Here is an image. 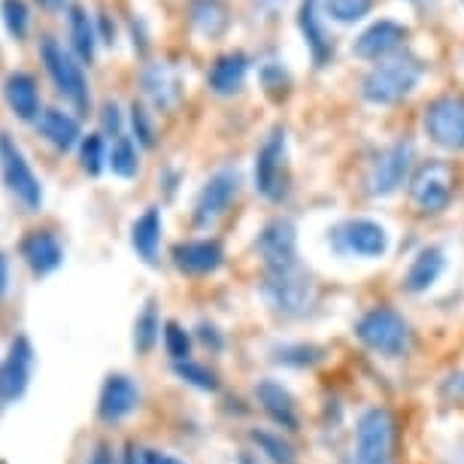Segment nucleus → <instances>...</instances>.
Segmentation results:
<instances>
[{"mask_svg":"<svg viewBox=\"0 0 464 464\" xmlns=\"http://www.w3.org/2000/svg\"><path fill=\"white\" fill-rule=\"evenodd\" d=\"M425 64L410 52H398L392 58H382L367 70L362 82V98L373 107H392V103L410 98L416 85L422 82Z\"/></svg>","mask_w":464,"mask_h":464,"instance_id":"1","label":"nucleus"},{"mask_svg":"<svg viewBox=\"0 0 464 464\" xmlns=\"http://www.w3.org/2000/svg\"><path fill=\"white\" fill-rule=\"evenodd\" d=\"M40 61H43V67H46L55 92L80 112V116H85V112L92 110V89H89V76H85L82 61L70 49H64V43L55 37L40 40Z\"/></svg>","mask_w":464,"mask_h":464,"instance_id":"2","label":"nucleus"},{"mask_svg":"<svg viewBox=\"0 0 464 464\" xmlns=\"http://www.w3.org/2000/svg\"><path fill=\"white\" fill-rule=\"evenodd\" d=\"M0 177H4L6 188L13 198L28 209V213H40L43 209V182L34 173L31 161L24 159L22 146L15 143L10 134H0Z\"/></svg>","mask_w":464,"mask_h":464,"instance_id":"3","label":"nucleus"},{"mask_svg":"<svg viewBox=\"0 0 464 464\" xmlns=\"http://www.w3.org/2000/svg\"><path fill=\"white\" fill-rule=\"evenodd\" d=\"M355 334L367 349H373V353H380L385 358L404 355V349L410 343L407 322L392 306H376V310L364 313L355 325Z\"/></svg>","mask_w":464,"mask_h":464,"instance_id":"4","label":"nucleus"},{"mask_svg":"<svg viewBox=\"0 0 464 464\" xmlns=\"http://www.w3.org/2000/svg\"><path fill=\"white\" fill-rule=\"evenodd\" d=\"M425 134L446 152H464V94H440L425 107Z\"/></svg>","mask_w":464,"mask_h":464,"instance_id":"5","label":"nucleus"},{"mask_svg":"<svg viewBox=\"0 0 464 464\" xmlns=\"http://www.w3.org/2000/svg\"><path fill=\"white\" fill-rule=\"evenodd\" d=\"M265 295L270 306H274L276 313H283V316H304L313 306V283L301 267L267 270Z\"/></svg>","mask_w":464,"mask_h":464,"instance_id":"6","label":"nucleus"},{"mask_svg":"<svg viewBox=\"0 0 464 464\" xmlns=\"http://www.w3.org/2000/svg\"><path fill=\"white\" fill-rule=\"evenodd\" d=\"M413 168V143L398 140V143L385 146L380 155L373 159L371 170H367L364 188L371 198H389L404 186L407 173Z\"/></svg>","mask_w":464,"mask_h":464,"instance_id":"7","label":"nucleus"},{"mask_svg":"<svg viewBox=\"0 0 464 464\" xmlns=\"http://www.w3.org/2000/svg\"><path fill=\"white\" fill-rule=\"evenodd\" d=\"M392 446H395L392 416L385 410H367L358 419L353 464H392Z\"/></svg>","mask_w":464,"mask_h":464,"instance_id":"8","label":"nucleus"},{"mask_svg":"<svg viewBox=\"0 0 464 464\" xmlns=\"http://www.w3.org/2000/svg\"><path fill=\"white\" fill-rule=\"evenodd\" d=\"M256 188L267 200H283L288 191L285 170V130L274 128L256 155Z\"/></svg>","mask_w":464,"mask_h":464,"instance_id":"9","label":"nucleus"},{"mask_svg":"<svg viewBox=\"0 0 464 464\" xmlns=\"http://www.w3.org/2000/svg\"><path fill=\"white\" fill-rule=\"evenodd\" d=\"M240 191V170L237 168H225V170H216L213 177L204 182V188L198 191L195 198V218L198 227H209L216 225L218 218L227 213V207L234 204Z\"/></svg>","mask_w":464,"mask_h":464,"instance_id":"10","label":"nucleus"},{"mask_svg":"<svg viewBox=\"0 0 464 464\" xmlns=\"http://www.w3.org/2000/svg\"><path fill=\"white\" fill-rule=\"evenodd\" d=\"M452 168L446 161H428L416 170L413 186H410V198L419 213L434 216L443 213L452 200Z\"/></svg>","mask_w":464,"mask_h":464,"instance_id":"11","label":"nucleus"},{"mask_svg":"<svg viewBox=\"0 0 464 464\" xmlns=\"http://www.w3.org/2000/svg\"><path fill=\"white\" fill-rule=\"evenodd\" d=\"M334 243L346 256H362V258H380L389 249V234L380 222L373 218H349L334 231Z\"/></svg>","mask_w":464,"mask_h":464,"instance_id":"12","label":"nucleus"},{"mask_svg":"<svg viewBox=\"0 0 464 464\" xmlns=\"http://www.w3.org/2000/svg\"><path fill=\"white\" fill-rule=\"evenodd\" d=\"M297 31H301L306 49H310L313 64H316L319 70L328 67L331 61H334L337 46H334V37H331V31L325 28L322 0H301V6H297Z\"/></svg>","mask_w":464,"mask_h":464,"instance_id":"13","label":"nucleus"},{"mask_svg":"<svg viewBox=\"0 0 464 464\" xmlns=\"http://www.w3.org/2000/svg\"><path fill=\"white\" fill-rule=\"evenodd\" d=\"M410 37V28L395 19H380L371 28H364L353 43V55L362 61H382L398 55L404 40Z\"/></svg>","mask_w":464,"mask_h":464,"instance_id":"14","label":"nucleus"},{"mask_svg":"<svg viewBox=\"0 0 464 464\" xmlns=\"http://www.w3.org/2000/svg\"><path fill=\"white\" fill-rule=\"evenodd\" d=\"M31 364H34V349L28 337H15L10 343V353L0 362V404H13L28 392L31 382Z\"/></svg>","mask_w":464,"mask_h":464,"instance_id":"15","label":"nucleus"},{"mask_svg":"<svg viewBox=\"0 0 464 464\" xmlns=\"http://www.w3.org/2000/svg\"><path fill=\"white\" fill-rule=\"evenodd\" d=\"M258 252L265 258V270L301 267V261H297L295 225L288 218H274L270 225H265V231L258 237Z\"/></svg>","mask_w":464,"mask_h":464,"instance_id":"16","label":"nucleus"},{"mask_svg":"<svg viewBox=\"0 0 464 464\" xmlns=\"http://www.w3.org/2000/svg\"><path fill=\"white\" fill-rule=\"evenodd\" d=\"M140 85L155 110H173L182 98V76L168 61H149L140 70Z\"/></svg>","mask_w":464,"mask_h":464,"instance_id":"17","label":"nucleus"},{"mask_svg":"<svg viewBox=\"0 0 464 464\" xmlns=\"http://www.w3.org/2000/svg\"><path fill=\"white\" fill-rule=\"evenodd\" d=\"M140 404V389L137 382L125 373H110L107 382L101 389L98 398V416L107 425H116L121 419H128Z\"/></svg>","mask_w":464,"mask_h":464,"instance_id":"18","label":"nucleus"},{"mask_svg":"<svg viewBox=\"0 0 464 464\" xmlns=\"http://www.w3.org/2000/svg\"><path fill=\"white\" fill-rule=\"evenodd\" d=\"M4 101L13 110V116L19 121H34L43 116V103H40V85L34 80V73L28 70H13L4 80Z\"/></svg>","mask_w":464,"mask_h":464,"instance_id":"19","label":"nucleus"},{"mask_svg":"<svg viewBox=\"0 0 464 464\" xmlns=\"http://www.w3.org/2000/svg\"><path fill=\"white\" fill-rule=\"evenodd\" d=\"M225 261V246L218 240H186L173 246V265L188 276L216 274Z\"/></svg>","mask_w":464,"mask_h":464,"instance_id":"20","label":"nucleus"},{"mask_svg":"<svg viewBox=\"0 0 464 464\" xmlns=\"http://www.w3.org/2000/svg\"><path fill=\"white\" fill-rule=\"evenodd\" d=\"M19 249L34 276H49L64 265V246L52 231H28Z\"/></svg>","mask_w":464,"mask_h":464,"instance_id":"21","label":"nucleus"},{"mask_svg":"<svg viewBox=\"0 0 464 464\" xmlns=\"http://www.w3.org/2000/svg\"><path fill=\"white\" fill-rule=\"evenodd\" d=\"M246 73H249V58L243 52H225L213 61L207 73V89L218 94V98H231L243 89L246 82Z\"/></svg>","mask_w":464,"mask_h":464,"instance_id":"22","label":"nucleus"},{"mask_svg":"<svg viewBox=\"0 0 464 464\" xmlns=\"http://www.w3.org/2000/svg\"><path fill=\"white\" fill-rule=\"evenodd\" d=\"M37 130L49 146L58 149V152H70V149H76L82 143L80 119L70 116L64 110H58V107L43 110V116L37 119Z\"/></svg>","mask_w":464,"mask_h":464,"instance_id":"23","label":"nucleus"},{"mask_svg":"<svg viewBox=\"0 0 464 464\" xmlns=\"http://www.w3.org/2000/svg\"><path fill=\"white\" fill-rule=\"evenodd\" d=\"M67 40H70V52H73L82 64L92 67L94 52H98V43H101L98 22H94V15H89V10L80 4H73L67 13Z\"/></svg>","mask_w":464,"mask_h":464,"instance_id":"24","label":"nucleus"},{"mask_svg":"<svg viewBox=\"0 0 464 464\" xmlns=\"http://www.w3.org/2000/svg\"><path fill=\"white\" fill-rule=\"evenodd\" d=\"M188 22L207 40H218L231 28V15L222 0H188Z\"/></svg>","mask_w":464,"mask_h":464,"instance_id":"25","label":"nucleus"},{"mask_svg":"<svg viewBox=\"0 0 464 464\" xmlns=\"http://www.w3.org/2000/svg\"><path fill=\"white\" fill-rule=\"evenodd\" d=\"M130 246L146 265H152L159 258V246H161V209L149 207L143 209V216H137V222L130 225Z\"/></svg>","mask_w":464,"mask_h":464,"instance_id":"26","label":"nucleus"},{"mask_svg":"<svg viewBox=\"0 0 464 464\" xmlns=\"http://www.w3.org/2000/svg\"><path fill=\"white\" fill-rule=\"evenodd\" d=\"M256 395L261 401V407H265V413L274 419L276 425H283V428H288V431H295V428H297L295 401L283 389V385L274 382V380H261L258 389H256Z\"/></svg>","mask_w":464,"mask_h":464,"instance_id":"27","label":"nucleus"},{"mask_svg":"<svg viewBox=\"0 0 464 464\" xmlns=\"http://www.w3.org/2000/svg\"><path fill=\"white\" fill-rule=\"evenodd\" d=\"M443 265H446V258H443V249L440 246L422 249L413 258V265H410L407 276H404L407 292H425V288H431L437 283V276L443 274Z\"/></svg>","mask_w":464,"mask_h":464,"instance_id":"28","label":"nucleus"},{"mask_svg":"<svg viewBox=\"0 0 464 464\" xmlns=\"http://www.w3.org/2000/svg\"><path fill=\"white\" fill-rule=\"evenodd\" d=\"M107 168L116 173L119 179H134L140 173V152H137V143L130 137H116L110 146V161Z\"/></svg>","mask_w":464,"mask_h":464,"instance_id":"29","label":"nucleus"},{"mask_svg":"<svg viewBox=\"0 0 464 464\" xmlns=\"http://www.w3.org/2000/svg\"><path fill=\"white\" fill-rule=\"evenodd\" d=\"M159 331H161L159 306H155V301H146L143 313H140L137 322H134V349H137L140 355H146L149 349L155 346V340H159Z\"/></svg>","mask_w":464,"mask_h":464,"instance_id":"30","label":"nucleus"},{"mask_svg":"<svg viewBox=\"0 0 464 464\" xmlns=\"http://www.w3.org/2000/svg\"><path fill=\"white\" fill-rule=\"evenodd\" d=\"M0 19L13 40H24L31 31V10L24 0H0Z\"/></svg>","mask_w":464,"mask_h":464,"instance_id":"31","label":"nucleus"},{"mask_svg":"<svg viewBox=\"0 0 464 464\" xmlns=\"http://www.w3.org/2000/svg\"><path fill=\"white\" fill-rule=\"evenodd\" d=\"M373 0H322V13L337 24H355L371 13Z\"/></svg>","mask_w":464,"mask_h":464,"instance_id":"32","label":"nucleus"},{"mask_svg":"<svg viewBox=\"0 0 464 464\" xmlns=\"http://www.w3.org/2000/svg\"><path fill=\"white\" fill-rule=\"evenodd\" d=\"M107 161H110V149H107V140H103V134L82 137V143H80L82 170L89 173V177H98V173L107 168Z\"/></svg>","mask_w":464,"mask_h":464,"instance_id":"33","label":"nucleus"},{"mask_svg":"<svg viewBox=\"0 0 464 464\" xmlns=\"http://www.w3.org/2000/svg\"><path fill=\"white\" fill-rule=\"evenodd\" d=\"M252 443L258 446L261 452L267 455L274 464H295V452L292 446L283 443V437L276 434H267V431H252Z\"/></svg>","mask_w":464,"mask_h":464,"instance_id":"34","label":"nucleus"},{"mask_svg":"<svg viewBox=\"0 0 464 464\" xmlns=\"http://www.w3.org/2000/svg\"><path fill=\"white\" fill-rule=\"evenodd\" d=\"M164 349L173 362H188V353H191V337L186 334V328L179 322H168L164 325Z\"/></svg>","mask_w":464,"mask_h":464,"instance_id":"35","label":"nucleus"},{"mask_svg":"<svg viewBox=\"0 0 464 464\" xmlns=\"http://www.w3.org/2000/svg\"><path fill=\"white\" fill-rule=\"evenodd\" d=\"M130 128H134L137 143L143 149L155 146V125H152V112H149L143 103H130Z\"/></svg>","mask_w":464,"mask_h":464,"instance_id":"36","label":"nucleus"},{"mask_svg":"<svg viewBox=\"0 0 464 464\" xmlns=\"http://www.w3.org/2000/svg\"><path fill=\"white\" fill-rule=\"evenodd\" d=\"M173 371H177V376H182L186 382L198 385V389H204V392H216L218 389L216 376L209 373L204 364H195L191 358H188V362H177V364H173Z\"/></svg>","mask_w":464,"mask_h":464,"instance_id":"37","label":"nucleus"},{"mask_svg":"<svg viewBox=\"0 0 464 464\" xmlns=\"http://www.w3.org/2000/svg\"><path fill=\"white\" fill-rule=\"evenodd\" d=\"M101 125L103 130L116 140L121 137V128H125V116H121V110H119V103L116 101H107L103 103V110H101Z\"/></svg>","mask_w":464,"mask_h":464,"instance_id":"38","label":"nucleus"},{"mask_svg":"<svg viewBox=\"0 0 464 464\" xmlns=\"http://www.w3.org/2000/svg\"><path fill=\"white\" fill-rule=\"evenodd\" d=\"M94 22H98V37H101V43L112 46V43H116V22L110 19V13L94 15Z\"/></svg>","mask_w":464,"mask_h":464,"instance_id":"39","label":"nucleus"},{"mask_svg":"<svg viewBox=\"0 0 464 464\" xmlns=\"http://www.w3.org/2000/svg\"><path fill=\"white\" fill-rule=\"evenodd\" d=\"M89 464H116L110 443H98V446H94L92 455H89Z\"/></svg>","mask_w":464,"mask_h":464,"instance_id":"40","label":"nucleus"},{"mask_svg":"<svg viewBox=\"0 0 464 464\" xmlns=\"http://www.w3.org/2000/svg\"><path fill=\"white\" fill-rule=\"evenodd\" d=\"M143 464H182L179 459H173L168 452H159V450H146L143 452Z\"/></svg>","mask_w":464,"mask_h":464,"instance_id":"41","label":"nucleus"},{"mask_svg":"<svg viewBox=\"0 0 464 464\" xmlns=\"http://www.w3.org/2000/svg\"><path fill=\"white\" fill-rule=\"evenodd\" d=\"M40 4V10H46V13H52V15H58V13H70V0H37Z\"/></svg>","mask_w":464,"mask_h":464,"instance_id":"42","label":"nucleus"},{"mask_svg":"<svg viewBox=\"0 0 464 464\" xmlns=\"http://www.w3.org/2000/svg\"><path fill=\"white\" fill-rule=\"evenodd\" d=\"M6 292H10V261H6V256L0 252V297Z\"/></svg>","mask_w":464,"mask_h":464,"instance_id":"43","label":"nucleus"},{"mask_svg":"<svg viewBox=\"0 0 464 464\" xmlns=\"http://www.w3.org/2000/svg\"><path fill=\"white\" fill-rule=\"evenodd\" d=\"M119 464H143V455L137 452V446H128L125 455H121V461Z\"/></svg>","mask_w":464,"mask_h":464,"instance_id":"44","label":"nucleus"},{"mask_svg":"<svg viewBox=\"0 0 464 464\" xmlns=\"http://www.w3.org/2000/svg\"><path fill=\"white\" fill-rule=\"evenodd\" d=\"M410 4H413L419 13H428V10H431V6L437 4V0H410Z\"/></svg>","mask_w":464,"mask_h":464,"instance_id":"45","label":"nucleus"},{"mask_svg":"<svg viewBox=\"0 0 464 464\" xmlns=\"http://www.w3.org/2000/svg\"><path fill=\"white\" fill-rule=\"evenodd\" d=\"M261 4H265V6H276L279 0H261Z\"/></svg>","mask_w":464,"mask_h":464,"instance_id":"46","label":"nucleus"},{"mask_svg":"<svg viewBox=\"0 0 464 464\" xmlns=\"http://www.w3.org/2000/svg\"><path fill=\"white\" fill-rule=\"evenodd\" d=\"M240 464H252V461L246 459V455H243V459H240Z\"/></svg>","mask_w":464,"mask_h":464,"instance_id":"47","label":"nucleus"},{"mask_svg":"<svg viewBox=\"0 0 464 464\" xmlns=\"http://www.w3.org/2000/svg\"><path fill=\"white\" fill-rule=\"evenodd\" d=\"M461 4H464V0H461Z\"/></svg>","mask_w":464,"mask_h":464,"instance_id":"48","label":"nucleus"}]
</instances>
